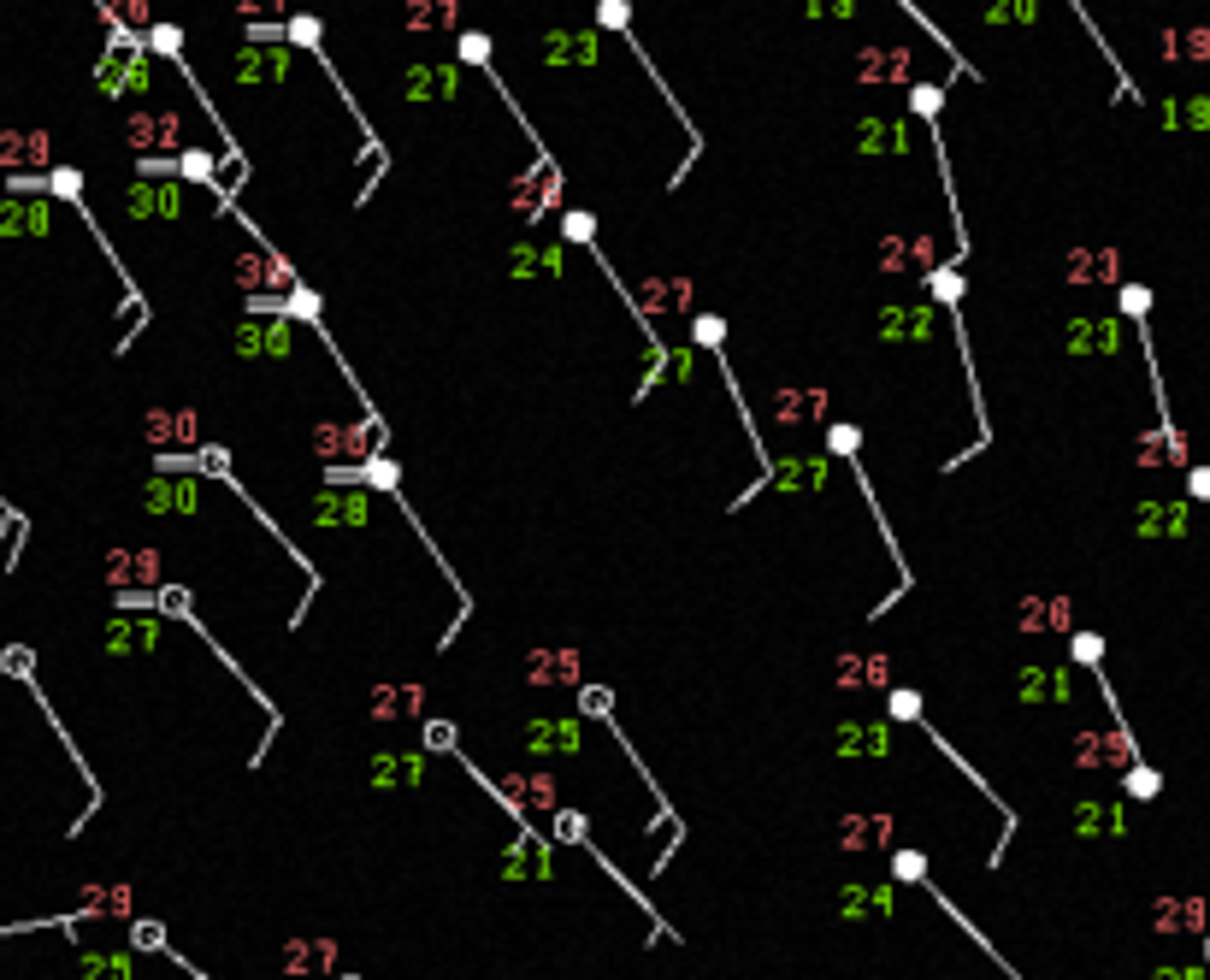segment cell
<instances>
[{
    "mask_svg": "<svg viewBox=\"0 0 1210 980\" xmlns=\"http://www.w3.org/2000/svg\"><path fill=\"white\" fill-rule=\"evenodd\" d=\"M372 443H378V425L372 420H360V425H319L314 431V449H319L325 461H366Z\"/></svg>",
    "mask_w": 1210,
    "mask_h": 980,
    "instance_id": "1",
    "label": "cell"
},
{
    "mask_svg": "<svg viewBox=\"0 0 1210 980\" xmlns=\"http://www.w3.org/2000/svg\"><path fill=\"white\" fill-rule=\"evenodd\" d=\"M331 963H337V945H331L325 933H319V939H289V945L278 951V968H284L289 980H325Z\"/></svg>",
    "mask_w": 1210,
    "mask_h": 980,
    "instance_id": "2",
    "label": "cell"
},
{
    "mask_svg": "<svg viewBox=\"0 0 1210 980\" xmlns=\"http://www.w3.org/2000/svg\"><path fill=\"white\" fill-rule=\"evenodd\" d=\"M839 686H845V692L891 686V661H886L880 650H845V656H839Z\"/></svg>",
    "mask_w": 1210,
    "mask_h": 980,
    "instance_id": "3",
    "label": "cell"
},
{
    "mask_svg": "<svg viewBox=\"0 0 1210 980\" xmlns=\"http://www.w3.org/2000/svg\"><path fill=\"white\" fill-rule=\"evenodd\" d=\"M579 680V650H532L525 656V686H573Z\"/></svg>",
    "mask_w": 1210,
    "mask_h": 980,
    "instance_id": "4",
    "label": "cell"
},
{
    "mask_svg": "<svg viewBox=\"0 0 1210 980\" xmlns=\"http://www.w3.org/2000/svg\"><path fill=\"white\" fill-rule=\"evenodd\" d=\"M880 260H886L891 272H933L939 243H933V237H886V243H880Z\"/></svg>",
    "mask_w": 1210,
    "mask_h": 980,
    "instance_id": "5",
    "label": "cell"
},
{
    "mask_svg": "<svg viewBox=\"0 0 1210 980\" xmlns=\"http://www.w3.org/2000/svg\"><path fill=\"white\" fill-rule=\"evenodd\" d=\"M1075 762L1081 768H1127L1133 744H1127V732H1087L1081 750H1075Z\"/></svg>",
    "mask_w": 1210,
    "mask_h": 980,
    "instance_id": "6",
    "label": "cell"
},
{
    "mask_svg": "<svg viewBox=\"0 0 1210 980\" xmlns=\"http://www.w3.org/2000/svg\"><path fill=\"white\" fill-rule=\"evenodd\" d=\"M839 845L845 851H880V845H891V815H845V827H839Z\"/></svg>",
    "mask_w": 1210,
    "mask_h": 980,
    "instance_id": "7",
    "label": "cell"
},
{
    "mask_svg": "<svg viewBox=\"0 0 1210 980\" xmlns=\"http://www.w3.org/2000/svg\"><path fill=\"white\" fill-rule=\"evenodd\" d=\"M638 301H644V314H679V308H691V284L686 278H650L644 289H638Z\"/></svg>",
    "mask_w": 1210,
    "mask_h": 980,
    "instance_id": "8",
    "label": "cell"
},
{
    "mask_svg": "<svg viewBox=\"0 0 1210 980\" xmlns=\"http://www.w3.org/2000/svg\"><path fill=\"white\" fill-rule=\"evenodd\" d=\"M502 786H508V803H520V809H561L550 774H508Z\"/></svg>",
    "mask_w": 1210,
    "mask_h": 980,
    "instance_id": "9",
    "label": "cell"
},
{
    "mask_svg": "<svg viewBox=\"0 0 1210 980\" xmlns=\"http://www.w3.org/2000/svg\"><path fill=\"white\" fill-rule=\"evenodd\" d=\"M107 579L124 591V585H154L160 579V556H148V550H118L107 561Z\"/></svg>",
    "mask_w": 1210,
    "mask_h": 980,
    "instance_id": "10",
    "label": "cell"
},
{
    "mask_svg": "<svg viewBox=\"0 0 1210 980\" xmlns=\"http://www.w3.org/2000/svg\"><path fill=\"white\" fill-rule=\"evenodd\" d=\"M48 160V130H7L0 136V166H42Z\"/></svg>",
    "mask_w": 1210,
    "mask_h": 980,
    "instance_id": "11",
    "label": "cell"
},
{
    "mask_svg": "<svg viewBox=\"0 0 1210 980\" xmlns=\"http://www.w3.org/2000/svg\"><path fill=\"white\" fill-rule=\"evenodd\" d=\"M237 349H243V355H284V349H289L284 314H278V320H249V325L237 331Z\"/></svg>",
    "mask_w": 1210,
    "mask_h": 980,
    "instance_id": "12",
    "label": "cell"
},
{
    "mask_svg": "<svg viewBox=\"0 0 1210 980\" xmlns=\"http://www.w3.org/2000/svg\"><path fill=\"white\" fill-rule=\"evenodd\" d=\"M425 709V692L420 686H385V692H372V721H408Z\"/></svg>",
    "mask_w": 1210,
    "mask_h": 980,
    "instance_id": "13",
    "label": "cell"
},
{
    "mask_svg": "<svg viewBox=\"0 0 1210 980\" xmlns=\"http://www.w3.org/2000/svg\"><path fill=\"white\" fill-rule=\"evenodd\" d=\"M1016 621H1022V632H1063L1069 626V602L1063 596H1039V602H1027Z\"/></svg>",
    "mask_w": 1210,
    "mask_h": 980,
    "instance_id": "14",
    "label": "cell"
},
{
    "mask_svg": "<svg viewBox=\"0 0 1210 980\" xmlns=\"http://www.w3.org/2000/svg\"><path fill=\"white\" fill-rule=\"evenodd\" d=\"M561 195V178H550L544 166L532 172V178H520V189H514V207L525 213V219H538L544 213V201H555Z\"/></svg>",
    "mask_w": 1210,
    "mask_h": 980,
    "instance_id": "15",
    "label": "cell"
},
{
    "mask_svg": "<svg viewBox=\"0 0 1210 980\" xmlns=\"http://www.w3.org/2000/svg\"><path fill=\"white\" fill-rule=\"evenodd\" d=\"M402 18H408V30L425 36V30H449V24L461 18V7H455V0H408Z\"/></svg>",
    "mask_w": 1210,
    "mask_h": 980,
    "instance_id": "16",
    "label": "cell"
},
{
    "mask_svg": "<svg viewBox=\"0 0 1210 980\" xmlns=\"http://www.w3.org/2000/svg\"><path fill=\"white\" fill-rule=\"evenodd\" d=\"M178 113H148V118H130V142L136 148H172L178 142Z\"/></svg>",
    "mask_w": 1210,
    "mask_h": 980,
    "instance_id": "17",
    "label": "cell"
},
{
    "mask_svg": "<svg viewBox=\"0 0 1210 980\" xmlns=\"http://www.w3.org/2000/svg\"><path fill=\"white\" fill-rule=\"evenodd\" d=\"M839 910H845L851 922H868V916H886V910H891V892H886V886H845V897H839Z\"/></svg>",
    "mask_w": 1210,
    "mask_h": 980,
    "instance_id": "18",
    "label": "cell"
},
{
    "mask_svg": "<svg viewBox=\"0 0 1210 980\" xmlns=\"http://www.w3.org/2000/svg\"><path fill=\"white\" fill-rule=\"evenodd\" d=\"M101 89L107 95H124V89H148V65H142V53H124V59H107V71H101Z\"/></svg>",
    "mask_w": 1210,
    "mask_h": 980,
    "instance_id": "19",
    "label": "cell"
},
{
    "mask_svg": "<svg viewBox=\"0 0 1210 980\" xmlns=\"http://www.w3.org/2000/svg\"><path fill=\"white\" fill-rule=\"evenodd\" d=\"M142 431L154 437V443H189L195 437V420L189 414H172V408H154V414L142 420Z\"/></svg>",
    "mask_w": 1210,
    "mask_h": 980,
    "instance_id": "20",
    "label": "cell"
},
{
    "mask_svg": "<svg viewBox=\"0 0 1210 980\" xmlns=\"http://www.w3.org/2000/svg\"><path fill=\"white\" fill-rule=\"evenodd\" d=\"M886 744H891L886 727H845V732H839V750H845V757H880Z\"/></svg>",
    "mask_w": 1210,
    "mask_h": 980,
    "instance_id": "21",
    "label": "cell"
},
{
    "mask_svg": "<svg viewBox=\"0 0 1210 980\" xmlns=\"http://www.w3.org/2000/svg\"><path fill=\"white\" fill-rule=\"evenodd\" d=\"M408 95H455V71L449 65H425L408 78Z\"/></svg>",
    "mask_w": 1210,
    "mask_h": 980,
    "instance_id": "22",
    "label": "cell"
},
{
    "mask_svg": "<svg viewBox=\"0 0 1210 980\" xmlns=\"http://www.w3.org/2000/svg\"><path fill=\"white\" fill-rule=\"evenodd\" d=\"M933 331V314L927 308H897L886 314V337H927Z\"/></svg>",
    "mask_w": 1210,
    "mask_h": 980,
    "instance_id": "23",
    "label": "cell"
},
{
    "mask_svg": "<svg viewBox=\"0 0 1210 980\" xmlns=\"http://www.w3.org/2000/svg\"><path fill=\"white\" fill-rule=\"evenodd\" d=\"M237 284H249V289H254V284H284V260L272 266V260H260V254H243V260H237Z\"/></svg>",
    "mask_w": 1210,
    "mask_h": 980,
    "instance_id": "24",
    "label": "cell"
},
{
    "mask_svg": "<svg viewBox=\"0 0 1210 980\" xmlns=\"http://www.w3.org/2000/svg\"><path fill=\"white\" fill-rule=\"evenodd\" d=\"M532 738H538L532 750H579V727H573V721H567V727H555V721H538V727H532Z\"/></svg>",
    "mask_w": 1210,
    "mask_h": 980,
    "instance_id": "25",
    "label": "cell"
},
{
    "mask_svg": "<svg viewBox=\"0 0 1210 980\" xmlns=\"http://www.w3.org/2000/svg\"><path fill=\"white\" fill-rule=\"evenodd\" d=\"M987 18L992 24H1027V18H1039V0H987Z\"/></svg>",
    "mask_w": 1210,
    "mask_h": 980,
    "instance_id": "26",
    "label": "cell"
},
{
    "mask_svg": "<svg viewBox=\"0 0 1210 980\" xmlns=\"http://www.w3.org/2000/svg\"><path fill=\"white\" fill-rule=\"evenodd\" d=\"M1069 266H1075V272H1069L1075 284H1081V278H1087V284H1098V278H1110V272H1116V254H1069Z\"/></svg>",
    "mask_w": 1210,
    "mask_h": 980,
    "instance_id": "27",
    "label": "cell"
},
{
    "mask_svg": "<svg viewBox=\"0 0 1210 980\" xmlns=\"http://www.w3.org/2000/svg\"><path fill=\"white\" fill-rule=\"evenodd\" d=\"M378 786H396V780H420V757H378Z\"/></svg>",
    "mask_w": 1210,
    "mask_h": 980,
    "instance_id": "28",
    "label": "cell"
},
{
    "mask_svg": "<svg viewBox=\"0 0 1210 980\" xmlns=\"http://www.w3.org/2000/svg\"><path fill=\"white\" fill-rule=\"evenodd\" d=\"M1110 343H1116V331H1110V325H1098V320L1069 331V349H1110Z\"/></svg>",
    "mask_w": 1210,
    "mask_h": 980,
    "instance_id": "29",
    "label": "cell"
},
{
    "mask_svg": "<svg viewBox=\"0 0 1210 980\" xmlns=\"http://www.w3.org/2000/svg\"><path fill=\"white\" fill-rule=\"evenodd\" d=\"M780 479H786V485H803V490H821V485H826V461H809V467H786Z\"/></svg>",
    "mask_w": 1210,
    "mask_h": 980,
    "instance_id": "30",
    "label": "cell"
},
{
    "mask_svg": "<svg viewBox=\"0 0 1210 980\" xmlns=\"http://www.w3.org/2000/svg\"><path fill=\"white\" fill-rule=\"evenodd\" d=\"M89 903H95L101 916H124V910H130V892H124V886H107V892H95Z\"/></svg>",
    "mask_w": 1210,
    "mask_h": 980,
    "instance_id": "31",
    "label": "cell"
},
{
    "mask_svg": "<svg viewBox=\"0 0 1210 980\" xmlns=\"http://www.w3.org/2000/svg\"><path fill=\"white\" fill-rule=\"evenodd\" d=\"M42 224H48L42 207H13V213H7V231H42Z\"/></svg>",
    "mask_w": 1210,
    "mask_h": 980,
    "instance_id": "32",
    "label": "cell"
},
{
    "mask_svg": "<svg viewBox=\"0 0 1210 980\" xmlns=\"http://www.w3.org/2000/svg\"><path fill=\"white\" fill-rule=\"evenodd\" d=\"M897 874H903V880H922V874H927V862H922L916 851H903V857H897Z\"/></svg>",
    "mask_w": 1210,
    "mask_h": 980,
    "instance_id": "33",
    "label": "cell"
},
{
    "mask_svg": "<svg viewBox=\"0 0 1210 980\" xmlns=\"http://www.w3.org/2000/svg\"><path fill=\"white\" fill-rule=\"evenodd\" d=\"M579 709H585V715H609V709H615V697H609V692H585V703H579Z\"/></svg>",
    "mask_w": 1210,
    "mask_h": 980,
    "instance_id": "34",
    "label": "cell"
},
{
    "mask_svg": "<svg viewBox=\"0 0 1210 980\" xmlns=\"http://www.w3.org/2000/svg\"><path fill=\"white\" fill-rule=\"evenodd\" d=\"M555 833H567V839H579V833H585V821H579V815H555Z\"/></svg>",
    "mask_w": 1210,
    "mask_h": 980,
    "instance_id": "35",
    "label": "cell"
},
{
    "mask_svg": "<svg viewBox=\"0 0 1210 980\" xmlns=\"http://www.w3.org/2000/svg\"><path fill=\"white\" fill-rule=\"evenodd\" d=\"M567 237H573V243H585V237H590V219H585V213H573V219H567Z\"/></svg>",
    "mask_w": 1210,
    "mask_h": 980,
    "instance_id": "36",
    "label": "cell"
},
{
    "mask_svg": "<svg viewBox=\"0 0 1210 980\" xmlns=\"http://www.w3.org/2000/svg\"><path fill=\"white\" fill-rule=\"evenodd\" d=\"M1075 656H1081V661H1098V638H1092V632H1087V638H1075Z\"/></svg>",
    "mask_w": 1210,
    "mask_h": 980,
    "instance_id": "37",
    "label": "cell"
},
{
    "mask_svg": "<svg viewBox=\"0 0 1210 980\" xmlns=\"http://www.w3.org/2000/svg\"><path fill=\"white\" fill-rule=\"evenodd\" d=\"M136 945L154 951V945H160V928H154V922H142V928H136Z\"/></svg>",
    "mask_w": 1210,
    "mask_h": 980,
    "instance_id": "38",
    "label": "cell"
},
{
    "mask_svg": "<svg viewBox=\"0 0 1210 980\" xmlns=\"http://www.w3.org/2000/svg\"><path fill=\"white\" fill-rule=\"evenodd\" d=\"M272 7H284V0H237V13H272Z\"/></svg>",
    "mask_w": 1210,
    "mask_h": 980,
    "instance_id": "39",
    "label": "cell"
}]
</instances>
